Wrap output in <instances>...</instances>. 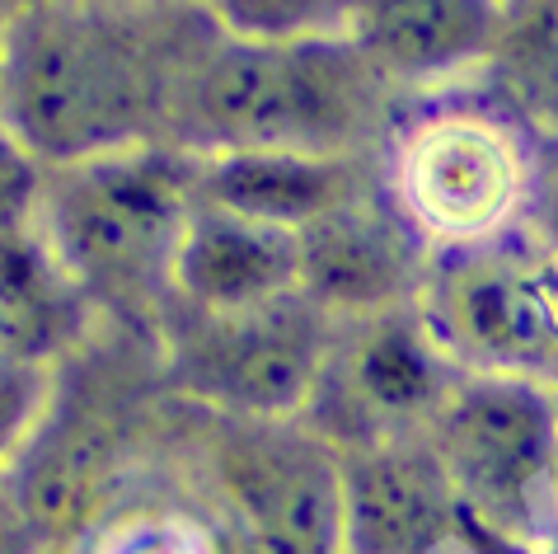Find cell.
<instances>
[{"instance_id": "6da1fadb", "label": "cell", "mask_w": 558, "mask_h": 554, "mask_svg": "<svg viewBox=\"0 0 558 554\" xmlns=\"http://www.w3.org/2000/svg\"><path fill=\"white\" fill-rule=\"evenodd\" d=\"M203 5L43 0L0 28V136L38 169L174 146V113L216 34Z\"/></svg>"}, {"instance_id": "7a4b0ae2", "label": "cell", "mask_w": 558, "mask_h": 554, "mask_svg": "<svg viewBox=\"0 0 558 554\" xmlns=\"http://www.w3.org/2000/svg\"><path fill=\"white\" fill-rule=\"evenodd\" d=\"M413 95L348 34L244 38L216 28L174 113L193 156H380Z\"/></svg>"}, {"instance_id": "3957f363", "label": "cell", "mask_w": 558, "mask_h": 554, "mask_svg": "<svg viewBox=\"0 0 558 554\" xmlns=\"http://www.w3.org/2000/svg\"><path fill=\"white\" fill-rule=\"evenodd\" d=\"M193 207L197 156L160 142L43 169L34 230L89 320L155 334Z\"/></svg>"}, {"instance_id": "277c9868", "label": "cell", "mask_w": 558, "mask_h": 554, "mask_svg": "<svg viewBox=\"0 0 558 554\" xmlns=\"http://www.w3.org/2000/svg\"><path fill=\"white\" fill-rule=\"evenodd\" d=\"M535 179L539 142L478 81L413 95L380 150V189L432 254L525 226Z\"/></svg>"}, {"instance_id": "5b68a950", "label": "cell", "mask_w": 558, "mask_h": 554, "mask_svg": "<svg viewBox=\"0 0 558 554\" xmlns=\"http://www.w3.org/2000/svg\"><path fill=\"white\" fill-rule=\"evenodd\" d=\"M169 442L235 554H343L338 446L305 419H221L174 405Z\"/></svg>"}, {"instance_id": "8992f818", "label": "cell", "mask_w": 558, "mask_h": 554, "mask_svg": "<svg viewBox=\"0 0 558 554\" xmlns=\"http://www.w3.org/2000/svg\"><path fill=\"white\" fill-rule=\"evenodd\" d=\"M464 531L498 545H558V386L456 372L427 433Z\"/></svg>"}, {"instance_id": "52a82bcc", "label": "cell", "mask_w": 558, "mask_h": 554, "mask_svg": "<svg viewBox=\"0 0 558 554\" xmlns=\"http://www.w3.org/2000/svg\"><path fill=\"white\" fill-rule=\"evenodd\" d=\"M338 325L301 291L235 315L169 311L155 329L174 405L221 419H305L333 358Z\"/></svg>"}, {"instance_id": "ba28073f", "label": "cell", "mask_w": 558, "mask_h": 554, "mask_svg": "<svg viewBox=\"0 0 558 554\" xmlns=\"http://www.w3.org/2000/svg\"><path fill=\"white\" fill-rule=\"evenodd\" d=\"M417 315L460 372L558 386V250L531 221L432 254Z\"/></svg>"}, {"instance_id": "9c48e42d", "label": "cell", "mask_w": 558, "mask_h": 554, "mask_svg": "<svg viewBox=\"0 0 558 554\" xmlns=\"http://www.w3.org/2000/svg\"><path fill=\"white\" fill-rule=\"evenodd\" d=\"M460 366L432 338L417 305L338 325L333 358L305 423L333 446L427 433Z\"/></svg>"}, {"instance_id": "30bf717a", "label": "cell", "mask_w": 558, "mask_h": 554, "mask_svg": "<svg viewBox=\"0 0 558 554\" xmlns=\"http://www.w3.org/2000/svg\"><path fill=\"white\" fill-rule=\"evenodd\" d=\"M427 264L432 250L380 183L296 230V291L333 325L417 305Z\"/></svg>"}, {"instance_id": "8fae6325", "label": "cell", "mask_w": 558, "mask_h": 554, "mask_svg": "<svg viewBox=\"0 0 558 554\" xmlns=\"http://www.w3.org/2000/svg\"><path fill=\"white\" fill-rule=\"evenodd\" d=\"M343 554H451L464 513L423 433L338 446Z\"/></svg>"}, {"instance_id": "7c38bea8", "label": "cell", "mask_w": 558, "mask_h": 554, "mask_svg": "<svg viewBox=\"0 0 558 554\" xmlns=\"http://www.w3.org/2000/svg\"><path fill=\"white\" fill-rule=\"evenodd\" d=\"M502 28L507 0H348L343 34L409 95H432L478 81Z\"/></svg>"}, {"instance_id": "4fadbf2b", "label": "cell", "mask_w": 558, "mask_h": 554, "mask_svg": "<svg viewBox=\"0 0 558 554\" xmlns=\"http://www.w3.org/2000/svg\"><path fill=\"white\" fill-rule=\"evenodd\" d=\"M296 291V236L197 203L169 264V305L235 315ZM165 305V311H169Z\"/></svg>"}, {"instance_id": "5bb4252c", "label": "cell", "mask_w": 558, "mask_h": 554, "mask_svg": "<svg viewBox=\"0 0 558 554\" xmlns=\"http://www.w3.org/2000/svg\"><path fill=\"white\" fill-rule=\"evenodd\" d=\"M376 183L380 156H197V203L291 236Z\"/></svg>"}, {"instance_id": "9a60e30c", "label": "cell", "mask_w": 558, "mask_h": 554, "mask_svg": "<svg viewBox=\"0 0 558 554\" xmlns=\"http://www.w3.org/2000/svg\"><path fill=\"white\" fill-rule=\"evenodd\" d=\"M61 554H235L189 474L155 480L150 466Z\"/></svg>"}, {"instance_id": "2e32d148", "label": "cell", "mask_w": 558, "mask_h": 554, "mask_svg": "<svg viewBox=\"0 0 558 554\" xmlns=\"http://www.w3.org/2000/svg\"><path fill=\"white\" fill-rule=\"evenodd\" d=\"M478 85L498 95L539 146H558V0H507L502 43Z\"/></svg>"}, {"instance_id": "e0dca14e", "label": "cell", "mask_w": 558, "mask_h": 554, "mask_svg": "<svg viewBox=\"0 0 558 554\" xmlns=\"http://www.w3.org/2000/svg\"><path fill=\"white\" fill-rule=\"evenodd\" d=\"M226 34L291 38V34H343L348 0H203Z\"/></svg>"}, {"instance_id": "ac0fdd59", "label": "cell", "mask_w": 558, "mask_h": 554, "mask_svg": "<svg viewBox=\"0 0 558 554\" xmlns=\"http://www.w3.org/2000/svg\"><path fill=\"white\" fill-rule=\"evenodd\" d=\"M531 226L558 250V146H539V179H535Z\"/></svg>"}, {"instance_id": "d6986e66", "label": "cell", "mask_w": 558, "mask_h": 554, "mask_svg": "<svg viewBox=\"0 0 558 554\" xmlns=\"http://www.w3.org/2000/svg\"><path fill=\"white\" fill-rule=\"evenodd\" d=\"M43 535L28 527L24 513L5 498V489H0V554H43Z\"/></svg>"}, {"instance_id": "ffe728a7", "label": "cell", "mask_w": 558, "mask_h": 554, "mask_svg": "<svg viewBox=\"0 0 558 554\" xmlns=\"http://www.w3.org/2000/svg\"><path fill=\"white\" fill-rule=\"evenodd\" d=\"M43 5V0H0V24H10V20H20L24 10H34Z\"/></svg>"}, {"instance_id": "44dd1931", "label": "cell", "mask_w": 558, "mask_h": 554, "mask_svg": "<svg viewBox=\"0 0 558 554\" xmlns=\"http://www.w3.org/2000/svg\"><path fill=\"white\" fill-rule=\"evenodd\" d=\"M122 5H203V0H122Z\"/></svg>"}, {"instance_id": "7402d4cb", "label": "cell", "mask_w": 558, "mask_h": 554, "mask_svg": "<svg viewBox=\"0 0 558 554\" xmlns=\"http://www.w3.org/2000/svg\"><path fill=\"white\" fill-rule=\"evenodd\" d=\"M43 554H61V550H43Z\"/></svg>"}, {"instance_id": "603a6c76", "label": "cell", "mask_w": 558, "mask_h": 554, "mask_svg": "<svg viewBox=\"0 0 558 554\" xmlns=\"http://www.w3.org/2000/svg\"><path fill=\"white\" fill-rule=\"evenodd\" d=\"M0 28H5V24H0Z\"/></svg>"}]
</instances>
